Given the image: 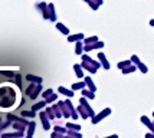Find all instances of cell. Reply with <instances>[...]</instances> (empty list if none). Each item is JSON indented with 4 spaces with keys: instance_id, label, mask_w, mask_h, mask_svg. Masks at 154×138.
<instances>
[{
    "instance_id": "1",
    "label": "cell",
    "mask_w": 154,
    "mask_h": 138,
    "mask_svg": "<svg viewBox=\"0 0 154 138\" xmlns=\"http://www.w3.org/2000/svg\"><path fill=\"white\" fill-rule=\"evenodd\" d=\"M16 99H17V92L14 91L13 86H0V108L3 109L13 108L16 105Z\"/></svg>"
},
{
    "instance_id": "2",
    "label": "cell",
    "mask_w": 154,
    "mask_h": 138,
    "mask_svg": "<svg viewBox=\"0 0 154 138\" xmlns=\"http://www.w3.org/2000/svg\"><path fill=\"white\" fill-rule=\"evenodd\" d=\"M79 104H81V105L78 106V111H79L81 117H82L84 119H87L88 117H91V118H92V117L95 115V112H94V109H92L91 106L88 105L87 99H85V98H81Z\"/></svg>"
},
{
    "instance_id": "3",
    "label": "cell",
    "mask_w": 154,
    "mask_h": 138,
    "mask_svg": "<svg viewBox=\"0 0 154 138\" xmlns=\"http://www.w3.org/2000/svg\"><path fill=\"white\" fill-rule=\"evenodd\" d=\"M82 59H84V63H82V68H88V71L91 73H95L97 72V69L100 68V63L98 62H95V60H92L88 55H84L82 56Z\"/></svg>"
},
{
    "instance_id": "4",
    "label": "cell",
    "mask_w": 154,
    "mask_h": 138,
    "mask_svg": "<svg viewBox=\"0 0 154 138\" xmlns=\"http://www.w3.org/2000/svg\"><path fill=\"white\" fill-rule=\"evenodd\" d=\"M40 84H36V82H32L30 85L27 86V89H26V94H27V97L29 98H38V95H39V92H40Z\"/></svg>"
},
{
    "instance_id": "5",
    "label": "cell",
    "mask_w": 154,
    "mask_h": 138,
    "mask_svg": "<svg viewBox=\"0 0 154 138\" xmlns=\"http://www.w3.org/2000/svg\"><path fill=\"white\" fill-rule=\"evenodd\" d=\"M109 114H111V109H109V108H105V109H104V111H101L97 117H95V115L92 117V122H94V124H98L101 119H104L105 117H108Z\"/></svg>"
},
{
    "instance_id": "6",
    "label": "cell",
    "mask_w": 154,
    "mask_h": 138,
    "mask_svg": "<svg viewBox=\"0 0 154 138\" xmlns=\"http://www.w3.org/2000/svg\"><path fill=\"white\" fill-rule=\"evenodd\" d=\"M38 9L42 10V16H43L45 19H49V17H51V14H49V6H46V3H39V5H38Z\"/></svg>"
},
{
    "instance_id": "7",
    "label": "cell",
    "mask_w": 154,
    "mask_h": 138,
    "mask_svg": "<svg viewBox=\"0 0 154 138\" xmlns=\"http://www.w3.org/2000/svg\"><path fill=\"white\" fill-rule=\"evenodd\" d=\"M40 119H42V124H43V128H45V131L51 128V124H49V117H46V111L40 112Z\"/></svg>"
},
{
    "instance_id": "8",
    "label": "cell",
    "mask_w": 154,
    "mask_h": 138,
    "mask_svg": "<svg viewBox=\"0 0 154 138\" xmlns=\"http://www.w3.org/2000/svg\"><path fill=\"white\" fill-rule=\"evenodd\" d=\"M98 58H100V62H101V65L104 66V69H109V63H108V60H107V58H105V55L102 52H100L98 53Z\"/></svg>"
},
{
    "instance_id": "9",
    "label": "cell",
    "mask_w": 154,
    "mask_h": 138,
    "mask_svg": "<svg viewBox=\"0 0 154 138\" xmlns=\"http://www.w3.org/2000/svg\"><path fill=\"white\" fill-rule=\"evenodd\" d=\"M141 122H143V124H146L148 128H150V130L154 132V122H151V121H150V119H148L146 115H143V117H141Z\"/></svg>"
},
{
    "instance_id": "10",
    "label": "cell",
    "mask_w": 154,
    "mask_h": 138,
    "mask_svg": "<svg viewBox=\"0 0 154 138\" xmlns=\"http://www.w3.org/2000/svg\"><path fill=\"white\" fill-rule=\"evenodd\" d=\"M82 39H84L82 33H76V35H72V36H68V42H78V40Z\"/></svg>"
},
{
    "instance_id": "11",
    "label": "cell",
    "mask_w": 154,
    "mask_h": 138,
    "mask_svg": "<svg viewBox=\"0 0 154 138\" xmlns=\"http://www.w3.org/2000/svg\"><path fill=\"white\" fill-rule=\"evenodd\" d=\"M26 79L30 82H36V84H42V81H43L40 76H35V75H26Z\"/></svg>"
},
{
    "instance_id": "12",
    "label": "cell",
    "mask_w": 154,
    "mask_h": 138,
    "mask_svg": "<svg viewBox=\"0 0 154 138\" xmlns=\"http://www.w3.org/2000/svg\"><path fill=\"white\" fill-rule=\"evenodd\" d=\"M58 91L62 92L63 95H66V97H69V98H72V97H74V91H69V89H66V88H63V86H59V88H58Z\"/></svg>"
},
{
    "instance_id": "13",
    "label": "cell",
    "mask_w": 154,
    "mask_h": 138,
    "mask_svg": "<svg viewBox=\"0 0 154 138\" xmlns=\"http://www.w3.org/2000/svg\"><path fill=\"white\" fill-rule=\"evenodd\" d=\"M135 69H137V65H131L130 66H127V68H124V69H121V72L124 73V75H127V73H131V72H134Z\"/></svg>"
},
{
    "instance_id": "14",
    "label": "cell",
    "mask_w": 154,
    "mask_h": 138,
    "mask_svg": "<svg viewBox=\"0 0 154 138\" xmlns=\"http://www.w3.org/2000/svg\"><path fill=\"white\" fill-rule=\"evenodd\" d=\"M82 95H84L85 98H89V99H94L95 98L94 91H91V89H84V91H82Z\"/></svg>"
},
{
    "instance_id": "15",
    "label": "cell",
    "mask_w": 154,
    "mask_h": 138,
    "mask_svg": "<svg viewBox=\"0 0 154 138\" xmlns=\"http://www.w3.org/2000/svg\"><path fill=\"white\" fill-rule=\"evenodd\" d=\"M27 127H29V131L26 132V135L27 137H32V135H33V131H35V127H36V122L32 121V122H29V124H27Z\"/></svg>"
},
{
    "instance_id": "16",
    "label": "cell",
    "mask_w": 154,
    "mask_h": 138,
    "mask_svg": "<svg viewBox=\"0 0 154 138\" xmlns=\"http://www.w3.org/2000/svg\"><path fill=\"white\" fill-rule=\"evenodd\" d=\"M82 51H84V43H81V40H78L76 45H75V53H76V55H81Z\"/></svg>"
},
{
    "instance_id": "17",
    "label": "cell",
    "mask_w": 154,
    "mask_h": 138,
    "mask_svg": "<svg viewBox=\"0 0 154 138\" xmlns=\"http://www.w3.org/2000/svg\"><path fill=\"white\" fill-rule=\"evenodd\" d=\"M85 84H87V86L91 89V91H97V86L94 85V82H92V79L91 78H85Z\"/></svg>"
},
{
    "instance_id": "18",
    "label": "cell",
    "mask_w": 154,
    "mask_h": 138,
    "mask_svg": "<svg viewBox=\"0 0 154 138\" xmlns=\"http://www.w3.org/2000/svg\"><path fill=\"white\" fill-rule=\"evenodd\" d=\"M46 104H48L46 101H42V102H38V104H35V105L32 106V109H33V111L36 112V111H39V109H42V108H43V106L46 105Z\"/></svg>"
},
{
    "instance_id": "19",
    "label": "cell",
    "mask_w": 154,
    "mask_h": 138,
    "mask_svg": "<svg viewBox=\"0 0 154 138\" xmlns=\"http://www.w3.org/2000/svg\"><path fill=\"white\" fill-rule=\"evenodd\" d=\"M56 29H58V30H60V32L63 33V35H69V30H68V27H65L63 25H62V23H59V22L56 23Z\"/></svg>"
},
{
    "instance_id": "20",
    "label": "cell",
    "mask_w": 154,
    "mask_h": 138,
    "mask_svg": "<svg viewBox=\"0 0 154 138\" xmlns=\"http://www.w3.org/2000/svg\"><path fill=\"white\" fill-rule=\"evenodd\" d=\"M74 69H75V73H76V76H78V78H82V76H84V72H82V65H75Z\"/></svg>"
},
{
    "instance_id": "21",
    "label": "cell",
    "mask_w": 154,
    "mask_h": 138,
    "mask_svg": "<svg viewBox=\"0 0 154 138\" xmlns=\"http://www.w3.org/2000/svg\"><path fill=\"white\" fill-rule=\"evenodd\" d=\"M85 85H87V84H85V81H84V82H76V84L72 85V91H76V89H84Z\"/></svg>"
},
{
    "instance_id": "22",
    "label": "cell",
    "mask_w": 154,
    "mask_h": 138,
    "mask_svg": "<svg viewBox=\"0 0 154 138\" xmlns=\"http://www.w3.org/2000/svg\"><path fill=\"white\" fill-rule=\"evenodd\" d=\"M35 115V111L32 109V111H22V117H25V118H33Z\"/></svg>"
},
{
    "instance_id": "23",
    "label": "cell",
    "mask_w": 154,
    "mask_h": 138,
    "mask_svg": "<svg viewBox=\"0 0 154 138\" xmlns=\"http://www.w3.org/2000/svg\"><path fill=\"white\" fill-rule=\"evenodd\" d=\"M95 42H98V38H97V36H91V38L84 39V43H85V45H91V43H95Z\"/></svg>"
},
{
    "instance_id": "24",
    "label": "cell",
    "mask_w": 154,
    "mask_h": 138,
    "mask_svg": "<svg viewBox=\"0 0 154 138\" xmlns=\"http://www.w3.org/2000/svg\"><path fill=\"white\" fill-rule=\"evenodd\" d=\"M131 63H133V62H131V59H130V60H122V62H120V63H118V69H124V68L130 66Z\"/></svg>"
},
{
    "instance_id": "25",
    "label": "cell",
    "mask_w": 154,
    "mask_h": 138,
    "mask_svg": "<svg viewBox=\"0 0 154 138\" xmlns=\"http://www.w3.org/2000/svg\"><path fill=\"white\" fill-rule=\"evenodd\" d=\"M137 68H138V69H140L143 73H147V72H148V68L144 65V63H141V62L138 63V65H137Z\"/></svg>"
},
{
    "instance_id": "26",
    "label": "cell",
    "mask_w": 154,
    "mask_h": 138,
    "mask_svg": "<svg viewBox=\"0 0 154 138\" xmlns=\"http://www.w3.org/2000/svg\"><path fill=\"white\" fill-rule=\"evenodd\" d=\"M66 127L69 128V130H75V131H78V130H81V127H79V125H76V124H71V122H68Z\"/></svg>"
},
{
    "instance_id": "27",
    "label": "cell",
    "mask_w": 154,
    "mask_h": 138,
    "mask_svg": "<svg viewBox=\"0 0 154 138\" xmlns=\"http://www.w3.org/2000/svg\"><path fill=\"white\" fill-rule=\"evenodd\" d=\"M131 62H133L134 65H138V63H140L141 60L138 59V56H137V55H133V56H131Z\"/></svg>"
},
{
    "instance_id": "28",
    "label": "cell",
    "mask_w": 154,
    "mask_h": 138,
    "mask_svg": "<svg viewBox=\"0 0 154 138\" xmlns=\"http://www.w3.org/2000/svg\"><path fill=\"white\" fill-rule=\"evenodd\" d=\"M52 94H54V91H52V89H48V91H45V92H43V94H42V95H43V98L46 99L48 97H51Z\"/></svg>"
},
{
    "instance_id": "29",
    "label": "cell",
    "mask_w": 154,
    "mask_h": 138,
    "mask_svg": "<svg viewBox=\"0 0 154 138\" xmlns=\"http://www.w3.org/2000/svg\"><path fill=\"white\" fill-rule=\"evenodd\" d=\"M55 99H56V94H52L51 97H48L46 98V102L49 104V102H52V101H55Z\"/></svg>"
},
{
    "instance_id": "30",
    "label": "cell",
    "mask_w": 154,
    "mask_h": 138,
    "mask_svg": "<svg viewBox=\"0 0 154 138\" xmlns=\"http://www.w3.org/2000/svg\"><path fill=\"white\" fill-rule=\"evenodd\" d=\"M66 134H68V135H72V137H81V134H78V132H74V131H68Z\"/></svg>"
},
{
    "instance_id": "31",
    "label": "cell",
    "mask_w": 154,
    "mask_h": 138,
    "mask_svg": "<svg viewBox=\"0 0 154 138\" xmlns=\"http://www.w3.org/2000/svg\"><path fill=\"white\" fill-rule=\"evenodd\" d=\"M146 137H147V138H153L154 137V132H151V134L148 132V134H146Z\"/></svg>"
},
{
    "instance_id": "32",
    "label": "cell",
    "mask_w": 154,
    "mask_h": 138,
    "mask_svg": "<svg viewBox=\"0 0 154 138\" xmlns=\"http://www.w3.org/2000/svg\"><path fill=\"white\" fill-rule=\"evenodd\" d=\"M94 2L98 5V6H101V5H102V0H94Z\"/></svg>"
},
{
    "instance_id": "33",
    "label": "cell",
    "mask_w": 154,
    "mask_h": 138,
    "mask_svg": "<svg viewBox=\"0 0 154 138\" xmlns=\"http://www.w3.org/2000/svg\"><path fill=\"white\" fill-rule=\"evenodd\" d=\"M150 25H151V26H154V19L150 20Z\"/></svg>"
},
{
    "instance_id": "34",
    "label": "cell",
    "mask_w": 154,
    "mask_h": 138,
    "mask_svg": "<svg viewBox=\"0 0 154 138\" xmlns=\"http://www.w3.org/2000/svg\"><path fill=\"white\" fill-rule=\"evenodd\" d=\"M153 117H154V112H153Z\"/></svg>"
}]
</instances>
